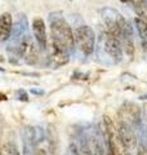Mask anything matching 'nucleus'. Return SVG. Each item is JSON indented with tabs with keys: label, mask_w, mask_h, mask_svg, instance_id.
Instances as JSON below:
<instances>
[{
	"label": "nucleus",
	"mask_w": 147,
	"mask_h": 155,
	"mask_svg": "<svg viewBox=\"0 0 147 155\" xmlns=\"http://www.w3.org/2000/svg\"><path fill=\"white\" fill-rule=\"evenodd\" d=\"M0 155H18L17 147L14 146V143L8 142L0 149Z\"/></svg>",
	"instance_id": "nucleus-10"
},
{
	"label": "nucleus",
	"mask_w": 147,
	"mask_h": 155,
	"mask_svg": "<svg viewBox=\"0 0 147 155\" xmlns=\"http://www.w3.org/2000/svg\"><path fill=\"white\" fill-rule=\"evenodd\" d=\"M49 30H51L52 48L65 53H70L74 44V31L68 22L60 13H52L49 17Z\"/></svg>",
	"instance_id": "nucleus-1"
},
{
	"label": "nucleus",
	"mask_w": 147,
	"mask_h": 155,
	"mask_svg": "<svg viewBox=\"0 0 147 155\" xmlns=\"http://www.w3.org/2000/svg\"><path fill=\"white\" fill-rule=\"evenodd\" d=\"M36 155H47V153H45V151H44V150H43V149H39V150H38V151H36Z\"/></svg>",
	"instance_id": "nucleus-12"
},
{
	"label": "nucleus",
	"mask_w": 147,
	"mask_h": 155,
	"mask_svg": "<svg viewBox=\"0 0 147 155\" xmlns=\"http://www.w3.org/2000/svg\"><path fill=\"white\" fill-rule=\"evenodd\" d=\"M100 41L102 45V49L106 52L107 56H110L115 62H120L122 58V49L120 45V41L115 35H112L109 31H103L100 36Z\"/></svg>",
	"instance_id": "nucleus-4"
},
{
	"label": "nucleus",
	"mask_w": 147,
	"mask_h": 155,
	"mask_svg": "<svg viewBox=\"0 0 147 155\" xmlns=\"http://www.w3.org/2000/svg\"><path fill=\"white\" fill-rule=\"evenodd\" d=\"M13 30V18L11 13L0 14V43H5L11 39Z\"/></svg>",
	"instance_id": "nucleus-7"
},
{
	"label": "nucleus",
	"mask_w": 147,
	"mask_h": 155,
	"mask_svg": "<svg viewBox=\"0 0 147 155\" xmlns=\"http://www.w3.org/2000/svg\"><path fill=\"white\" fill-rule=\"evenodd\" d=\"M139 100H147V94H143V96H141V97H139Z\"/></svg>",
	"instance_id": "nucleus-14"
},
{
	"label": "nucleus",
	"mask_w": 147,
	"mask_h": 155,
	"mask_svg": "<svg viewBox=\"0 0 147 155\" xmlns=\"http://www.w3.org/2000/svg\"><path fill=\"white\" fill-rule=\"evenodd\" d=\"M31 27H32V34L38 47L41 51H45L48 47V36H47V27H45L44 19L40 17H35L32 19Z\"/></svg>",
	"instance_id": "nucleus-6"
},
{
	"label": "nucleus",
	"mask_w": 147,
	"mask_h": 155,
	"mask_svg": "<svg viewBox=\"0 0 147 155\" xmlns=\"http://www.w3.org/2000/svg\"><path fill=\"white\" fill-rule=\"evenodd\" d=\"M132 4H133V11L137 18L147 22V0H136Z\"/></svg>",
	"instance_id": "nucleus-9"
},
{
	"label": "nucleus",
	"mask_w": 147,
	"mask_h": 155,
	"mask_svg": "<svg viewBox=\"0 0 147 155\" xmlns=\"http://www.w3.org/2000/svg\"><path fill=\"white\" fill-rule=\"evenodd\" d=\"M119 122L129 125L132 128H137L141 124V109L138 105L133 102H124L119 110Z\"/></svg>",
	"instance_id": "nucleus-5"
},
{
	"label": "nucleus",
	"mask_w": 147,
	"mask_h": 155,
	"mask_svg": "<svg viewBox=\"0 0 147 155\" xmlns=\"http://www.w3.org/2000/svg\"><path fill=\"white\" fill-rule=\"evenodd\" d=\"M100 13L102 16L107 31L111 32L112 35H115L117 39H120L122 31L125 30L128 26H130V22H128L126 19L122 17V14L119 13L114 8L105 7L100 9Z\"/></svg>",
	"instance_id": "nucleus-2"
},
{
	"label": "nucleus",
	"mask_w": 147,
	"mask_h": 155,
	"mask_svg": "<svg viewBox=\"0 0 147 155\" xmlns=\"http://www.w3.org/2000/svg\"><path fill=\"white\" fill-rule=\"evenodd\" d=\"M134 23L137 27V31H138V35L141 39V44L143 51L147 53V22H143L139 18H134Z\"/></svg>",
	"instance_id": "nucleus-8"
},
{
	"label": "nucleus",
	"mask_w": 147,
	"mask_h": 155,
	"mask_svg": "<svg viewBox=\"0 0 147 155\" xmlns=\"http://www.w3.org/2000/svg\"><path fill=\"white\" fill-rule=\"evenodd\" d=\"M121 3H133V2H136V0H120Z\"/></svg>",
	"instance_id": "nucleus-13"
},
{
	"label": "nucleus",
	"mask_w": 147,
	"mask_h": 155,
	"mask_svg": "<svg viewBox=\"0 0 147 155\" xmlns=\"http://www.w3.org/2000/svg\"><path fill=\"white\" fill-rule=\"evenodd\" d=\"M74 44L84 56H90L96 48V32L88 25H80L74 30Z\"/></svg>",
	"instance_id": "nucleus-3"
},
{
	"label": "nucleus",
	"mask_w": 147,
	"mask_h": 155,
	"mask_svg": "<svg viewBox=\"0 0 147 155\" xmlns=\"http://www.w3.org/2000/svg\"><path fill=\"white\" fill-rule=\"evenodd\" d=\"M7 100H8L7 94H4V93H0V101H7Z\"/></svg>",
	"instance_id": "nucleus-11"
},
{
	"label": "nucleus",
	"mask_w": 147,
	"mask_h": 155,
	"mask_svg": "<svg viewBox=\"0 0 147 155\" xmlns=\"http://www.w3.org/2000/svg\"><path fill=\"white\" fill-rule=\"evenodd\" d=\"M4 71H5V70H4L3 67H0V72H4Z\"/></svg>",
	"instance_id": "nucleus-15"
}]
</instances>
